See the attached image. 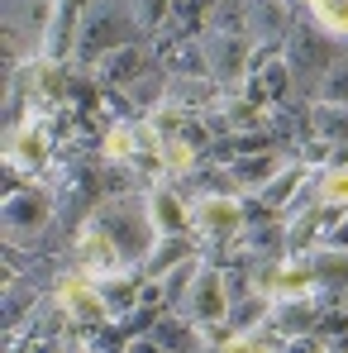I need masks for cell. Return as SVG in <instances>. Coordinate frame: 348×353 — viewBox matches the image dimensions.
Wrapping results in <instances>:
<instances>
[{
  "mask_svg": "<svg viewBox=\"0 0 348 353\" xmlns=\"http://www.w3.org/2000/svg\"><path fill=\"white\" fill-rule=\"evenodd\" d=\"M139 34H143V19L134 0H91V14L76 24V58L96 62L101 53L134 48Z\"/></svg>",
  "mask_w": 348,
  "mask_h": 353,
  "instance_id": "1",
  "label": "cell"
},
{
  "mask_svg": "<svg viewBox=\"0 0 348 353\" xmlns=\"http://www.w3.org/2000/svg\"><path fill=\"white\" fill-rule=\"evenodd\" d=\"M96 225L115 239V248L124 253V263H148L153 248H158V220H153V205L143 196H110L96 205Z\"/></svg>",
  "mask_w": 348,
  "mask_h": 353,
  "instance_id": "2",
  "label": "cell"
},
{
  "mask_svg": "<svg viewBox=\"0 0 348 353\" xmlns=\"http://www.w3.org/2000/svg\"><path fill=\"white\" fill-rule=\"evenodd\" d=\"M339 39L325 34L315 19H296L291 24V39H287V67H291V86L300 96H320L329 67L339 62Z\"/></svg>",
  "mask_w": 348,
  "mask_h": 353,
  "instance_id": "3",
  "label": "cell"
},
{
  "mask_svg": "<svg viewBox=\"0 0 348 353\" xmlns=\"http://www.w3.org/2000/svg\"><path fill=\"white\" fill-rule=\"evenodd\" d=\"M48 225H53V196H48L43 186L14 191V196L5 201V239H10V248L34 243Z\"/></svg>",
  "mask_w": 348,
  "mask_h": 353,
  "instance_id": "4",
  "label": "cell"
},
{
  "mask_svg": "<svg viewBox=\"0 0 348 353\" xmlns=\"http://www.w3.org/2000/svg\"><path fill=\"white\" fill-rule=\"evenodd\" d=\"M58 305H62V315L76 320V325H101V320H110V301H105V292H96V282H91L86 272H72V277L58 282Z\"/></svg>",
  "mask_w": 348,
  "mask_h": 353,
  "instance_id": "5",
  "label": "cell"
},
{
  "mask_svg": "<svg viewBox=\"0 0 348 353\" xmlns=\"http://www.w3.org/2000/svg\"><path fill=\"white\" fill-rule=\"evenodd\" d=\"M181 305H186V315L196 325H225L229 320V287H225V277L215 268H201Z\"/></svg>",
  "mask_w": 348,
  "mask_h": 353,
  "instance_id": "6",
  "label": "cell"
},
{
  "mask_svg": "<svg viewBox=\"0 0 348 353\" xmlns=\"http://www.w3.org/2000/svg\"><path fill=\"white\" fill-rule=\"evenodd\" d=\"M248 48H253L248 34H225V29H215V34L205 39L210 77H215V81H238V77L248 72Z\"/></svg>",
  "mask_w": 348,
  "mask_h": 353,
  "instance_id": "7",
  "label": "cell"
},
{
  "mask_svg": "<svg viewBox=\"0 0 348 353\" xmlns=\"http://www.w3.org/2000/svg\"><path fill=\"white\" fill-rule=\"evenodd\" d=\"M76 263H81L86 277H115L119 268H124V253L115 248V239L91 220V225L76 234Z\"/></svg>",
  "mask_w": 348,
  "mask_h": 353,
  "instance_id": "8",
  "label": "cell"
},
{
  "mask_svg": "<svg viewBox=\"0 0 348 353\" xmlns=\"http://www.w3.org/2000/svg\"><path fill=\"white\" fill-rule=\"evenodd\" d=\"M191 215H196V225L205 230L210 239H234L243 230V205L234 201V196H220V191H210V196H201L196 205H191Z\"/></svg>",
  "mask_w": 348,
  "mask_h": 353,
  "instance_id": "9",
  "label": "cell"
},
{
  "mask_svg": "<svg viewBox=\"0 0 348 353\" xmlns=\"http://www.w3.org/2000/svg\"><path fill=\"white\" fill-rule=\"evenodd\" d=\"M315 282H320L315 263H282V268H272V272L263 277V296H277V301H305V296L315 292Z\"/></svg>",
  "mask_w": 348,
  "mask_h": 353,
  "instance_id": "10",
  "label": "cell"
},
{
  "mask_svg": "<svg viewBox=\"0 0 348 353\" xmlns=\"http://www.w3.org/2000/svg\"><path fill=\"white\" fill-rule=\"evenodd\" d=\"M291 10L287 0H248V39H282L291 34Z\"/></svg>",
  "mask_w": 348,
  "mask_h": 353,
  "instance_id": "11",
  "label": "cell"
},
{
  "mask_svg": "<svg viewBox=\"0 0 348 353\" xmlns=\"http://www.w3.org/2000/svg\"><path fill=\"white\" fill-rule=\"evenodd\" d=\"M148 205H153V220H158V234H181L186 225H196V215H191V205L176 196V191H167V186H158L153 196H148Z\"/></svg>",
  "mask_w": 348,
  "mask_h": 353,
  "instance_id": "12",
  "label": "cell"
},
{
  "mask_svg": "<svg viewBox=\"0 0 348 353\" xmlns=\"http://www.w3.org/2000/svg\"><path fill=\"white\" fill-rule=\"evenodd\" d=\"M10 158L39 168V163L48 158V129H43V124H19V129L10 134Z\"/></svg>",
  "mask_w": 348,
  "mask_h": 353,
  "instance_id": "13",
  "label": "cell"
},
{
  "mask_svg": "<svg viewBox=\"0 0 348 353\" xmlns=\"http://www.w3.org/2000/svg\"><path fill=\"white\" fill-rule=\"evenodd\" d=\"M158 153H163V168H167V172H191V163H196V139H186L181 129H176V134H163V139H158Z\"/></svg>",
  "mask_w": 348,
  "mask_h": 353,
  "instance_id": "14",
  "label": "cell"
},
{
  "mask_svg": "<svg viewBox=\"0 0 348 353\" xmlns=\"http://www.w3.org/2000/svg\"><path fill=\"white\" fill-rule=\"evenodd\" d=\"M282 172V158L277 153H263V158H238L234 163V181H243V186H253V191H263L267 186V176Z\"/></svg>",
  "mask_w": 348,
  "mask_h": 353,
  "instance_id": "15",
  "label": "cell"
},
{
  "mask_svg": "<svg viewBox=\"0 0 348 353\" xmlns=\"http://www.w3.org/2000/svg\"><path fill=\"white\" fill-rule=\"evenodd\" d=\"M315 139H329V143H344L348 139V105H325L315 101Z\"/></svg>",
  "mask_w": 348,
  "mask_h": 353,
  "instance_id": "16",
  "label": "cell"
},
{
  "mask_svg": "<svg viewBox=\"0 0 348 353\" xmlns=\"http://www.w3.org/2000/svg\"><path fill=\"white\" fill-rule=\"evenodd\" d=\"M310 19L334 34V39H348V0H310Z\"/></svg>",
  "mask_w": 348,
  "mask_h": 353,
  "instance_id": "17",
  "label": "cell"
},
{
  "mask_svg": "<svg viewBox=\"0 0 348 353\" xmlns=\"http://www.w3.org/2000/svg\"><path fill=\"white\" fill-rule=\"evenodd\" d=\"M315 101H325V105H348V48L339 53V62L329 67V77H325V86H320Z\"/></svg>",
  "mask_w": 348,
  "mask_h": 353,
  "instance_id": "18",
  "label": "cell"
},
{
  "mask_svg": "<svg viewBox=\"0 0 348 353\" xmlns=\"http://www.w3.org/2000/svg\"><path fill=\"white\" fill-rule=\"evenodd\" d=\"M315 272H320V282H329V287H348V253L344 248H325L320 263H315Z\"/></svg>",
  "mask_w": 348,
  "mask_h": 353,
  "instance_id": "19",
  "label": "cell"
},
{
  "mask_svg": "<svg viewBox=\"0 0 348 353\" xmlns=\"http://www.w3.org/2000/svg\"><path fill=\"white\" fill-rule=\"evenodd\" d=\"M143 134L139 129H129V124H115L110 134H105V163H124L129 153H134V143H139Z\"/></svg>",
  "mask_w": 348,
  "mask_h": 353,
  "instance_id": "20",
  "label": "cell"
},
{
  "mask_svg": "<svg viewBox=\"0 0 348 353\" xmlns=\"http://www.w3.org/2000/svg\"><path fill=\"white\" fill-rule=\"evenodd\" d=\"M153 339H158L167 353H191V349H196V330H186V325H176V320L158 325V334H153Z\"/></svg>",
  "mask_w": 348,
  "mask_h": 353,
  "instance_id": "21",
  "label": "cell"
},
{
  "mask_svg": "<svg viewBox=\"0 0 348 353\" xmlns=\"http://www.w3.org/2000/svg\"><path fill=\"white\" fill-rule=\"evenodd\" d=\"M296 186H300V168H282V172H277V181H267L258 196H263V205H282Z\"/></svg>",
  "mask_w": 348,
  "mask_h": 353,
  "instance_id": "22",
  "label": "cell"
},
{
  "mask_svg": "<svg viewBox=\"0 0 348 353\" xmlns=\"http://www.w3.org/2000/svg\"><path fill=\"white\" fill-rule=\"evenodd\" d=\"M320 201L325 205H348V168H329L320 176Z\"/></svg>",
  "mask_w": 348,
  "mask_h": 353,
  "instance_id": "23",
  "label": "cell"
},
{
  "mask_svg": "<svg viewBox=\"0 0 348 353\" xmlns=\"http://www.w3.org/2000/svg\"><path fill=\"white\" fill-rule=\"evenodd\" d=\"M129 353H167L158 339H139V344H129Z\"/></svg>",
  "mask_w": 348,
  "mask_h": 353,
  "instance_id": "24",
  "label": "cell"
},
{
  "mask_svg": "<svg viewBox=\"0 0 348 353\" xmlns=\"http://www.w3.org/2000/svg\"><path fill=\"white\" fill-rule=\"evenodd\" d=\"M258 353H267V349H258Z\"/></svg>",
  "mask_w": 348,
  "mask_h": 353,
  "instance_id": "25",
  "label": "cell"
}]
</instances>
